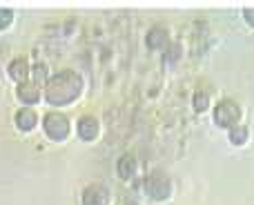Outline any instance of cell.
<instances>
[{
  "mask_svg": "<svg viewBox=\"0 0 254 205\" xmlns=\"http://www.w3.org/2000/svg\"><path fill=\"white\" fill-rule=\"evenodd\" d=\"M243 13H246V20L250 22V25H254V9H250V7H248V9H246V11H243Z\"/></svg>",
  "mask_w": 254,
  "mask_h": 205,
  "instance_id": "e0dca14e",
  "label": "cell"
},
{
  "mask_svg": "<svg viewBox=\"0 0 254 205\" xmlns=\"http://www.w3.org/2000/svg\"><path fill=\"white\" fill-rule=\"evenodd\" d=\"M147 45L152 49H163L167 45V29L165 27H161V25H156V27H152L149 29V34H147Z\"/></svg>",
  "mask_w": 254,
  "mask_h": 205,
  "instance_id": "52a82bcc",
  "label": "cell"
},
{
  "mask_svg": "<svg viewBox=\"0 0 254 205\" xmlns=\"http://www.w3.org/2000/svg\"><path fill=\"white\" fill-rule=\"evenodd\" d=\"M179 56H181V45H172L165 54V61H176Z\"/></svg>",
  "mask_w": 254,
  "mask_h": 205,
  "instance_id": "2e32d148",
  "label": "cell"
},
{
  "mask_svg": "<svg viewBox=\"0 0 254 205\" xmlns=\"http://www.w3.org/2000/svg\"><path fill=\"white\" fill-rule=\"evenodd\" d=\"M27 74H29V65H27L25 58H13L11 63H9V76H11L13 80H25Z\"/></svg>",
  "mask_w": 254,
  "mask_h": 205,
  "instance_id": "30bf717a",
  "label": "cell"
},
{
  "mask_svg": "<svg viewBox=\"0 0 254 205\" xmlns=\"http://www.w3.org/2000/svg\"><path fill=\"white\" fill-rule=\"evenodd\" d=\"M18 96H20L22 103L34 105V103H38L40 92H38V87H36L34 83H20L18 85Z\"/></svg>",
  "mask_w": 254,
  "mask_h": 205,
  "instance_id": "9c48e42d",
  "label": "cell"
},
{
  "mask_svg": "<svg viewBox=\"0 0 254 205\" xmlns=\"http://www.w3.org/2000/svg\"><path fill=\"white\" fill-rule=\"evenodd\" d=\"M207 105H210V96H207V92H196L194 94V107H196L198 112L207 109Z\"/></svg>",
  "mask_w": 254,
  "mask_h": 205,
  "instance_id": "4fadbf2b",
  "label": "cell"
},
{
  "mask_svg": "<svg viewBox=\"0 0 254 205\" xmlns=\"http://www.w3.org/2000/svg\"><path fill=\"white\" fill-rule=\"evenodd\" d=\"M110 203V190L101 183H92L83 192V205H107Z\"/></svg>",
  "mask_w": 254,
  "mask_h": 205,
  "instance_id": "5b68a950",
  "label": "cell"
},
{
  "mask_svg": "<svg viewBox=\"0 0 254 205\" xmlns=\"http://www.w3.org/2000/svg\"><path fill=\"white\" fill-rule=\"evenodd\" d=\"M239 105L234 103V101H221L219 105H216V109H214V123L219 127H234L237 125V121H239Z\"/></svg>",
  "mask_w": 254,
  "mask_h": 205,
  "instance_id": "277c9868",
  "label": "cell"
},
{
  "mask_svg": "<svg viewBox=\"0 0 254 205\" xmlns=\"http://www.w3.org/2000/svg\"><path fill=\"white\" fill-rule=\"evenodd\" d=\"M80 89H83L80 76L71 69H63L47 80V85H45V96H47V101L52 105H65V103L74 101L80 94Z\"/></svg>",
  "mask_w": 254,
  "mask_h": 205,
  "instance_id": "6da1fadb",
  "label": "cell"
},
{
  "mask_svg": "<svg viewBox=\"0 0 254 205\" xmlns=\"http://www.w3.org/2000/svg\"><path fill=\"white\" fill-rule=\"evenodd\" d=\"M119 174L123 176V179H131V176L136 174V158L129 156V154H125V156L119 158Z\"/></svg>",
  "mask_w": 254,
  "mask_h": 205,
  "instance_id": "8fae6325",
  "label": "cell"
},
{
  "mask_svg": "<svg viewBox=\"0 0 254 205\" xmlns=\"http://www.w3.org/2000/svg\"><path fill=\"white\" fill-rule=\"evenodd\" d=\"M125 205H136V203H125Z\"/></svg>",
  "mask_w": 254,
  "mask_h": 205,
  "instance_id": "ac0fdd59",
  "label": "cell"
},
{
  "mask_svg": "<svg viewBox=\"0 0 254 205\" xmlns=\"http://www.w3.org/2000/svg\"><path fill=\"white\" fill-rule=\"evenodd\" d=\"M230 140H232L234 145H243L248 140V127L246 125H234V127H230Z\"/></svg>",
  "mask_w": 254,
  "mask_h": 205,
  "instance_id": "7c38bea8",
  "label": "cell"
},
{
  "mask_svg": "<svg viewBox=\"0 0 254 205\" xmlns=\"http://www.w3.org/2000/svg\"><path fill=\"white\" fill-rule=\"evenodd\" d=\"M36 123H38V118H36V114L31 112L29 107H22L16 112V125L20 127V130H25V132L34 130Z\"/></svg>",
  "mask_w": 254,
  "mask_h": 205,
  "instance_id": "ba28073f",
  "label": "cell"
},
{
  "mask_svg": "<svg viewBox=\"0 0 254 205\" xmlns=\"http://www.w3.org/2000/svg\"><path fill=\"white\" fill-rule=\"evenodd\" d=\"M170 190H172L170 179L165 174H161V172H154V174H149L145 179V192L152 199H156V201H163V199L170 197Z\"/></svg>",
  "mask_w": 254,
  "mask_h": 205,
  "instance_id": "3957f363",
  "label": "cell"
},
{
  "mask_svg": "<svg viewBox=\"0 0 254 205\" xmlns=\"http://www.w3.org/2000/svg\"><path fill=\"white\" fill-rule=\"evenodd\" d=\"M43 125H45L47 136L54 140H63L69 134V121H67V116H63L61 112H49L47 116H45Z\"/></svg>",
  "mask_w": 254,
  "mask_h": 205,
  "instance_id": "7a4b0ae2",
  "label": "cell"
},
{
  "mask_svg": "<svg viewBox=\"0 0 254 205\" xmlns=\"http://www.w3.org/2000/svg\"><path fill=\"white\" fill-rule=\"evenodd\" d=\"M96 134H98L96 118H94V116H83V118H80V121H78V136H80V138L92 140V138H96Z\"/></svg>",
  "mask_w": 254,
  "mask_h": 205,
  "instance_id": "8992f818",
  "label": "cell"
},
{
  "mask_svg": "<svg viewBox=\"0 0 254 205\" xmlns=\"http://www.w3.org/2000/svg\"><path fill=\"white\" fill-rule=\"evenodd\" d=\"M13 20V11L11 9H0V29H4V27H9Z\"/></svg>",
  "mask_w": 254,
  "mask_h": 205,
  "instance_id": "9a60e30c",
  "label": "cell"
},
{
  "mask_svg": "<svg viewBox=\"0 0 254 205\" xmlns=\"http://www.w3.org/2000/svg\"><path fill=\"white\" fill-rule=\"evenodd\" d=\"M34 80H36V83H38V85H47V67H45V65H36L34 67Z\"/></svg>",
  "mask_w": 254,
  "mask_h": 205,
  "instance_id": "5bb4252c",
  "label": "cell"
}]
</instances>
